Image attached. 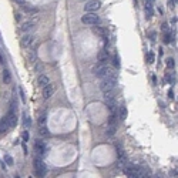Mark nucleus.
<instances>
[{
  "mask_svg": "<svg viewBox=\"0 0 178 178\" xmlns=\"http://www.w3.org/2000/svg\"><path fill=\"white\" fill-rule=\"evenodd\" d=\"M104 103H106L107 107H108L111 111L115 110V97H114L113 90H110V91H106V93H104Z\"/></svg>",
  "mask_w": 178,
  "mask_h": 178,
  "instance_id": "5",
  "label": "nucleus"
},
{
  "mask_svg": "<svg viewBox=\"0 0 178 178\" xmlns=\"http://www.w3.org/2000/svg\"><path fill=\"white\" fill-rule=\"evenodd\" d=\"M20 19H22V14H20V13H17V14H16V20H17V22H20Z\"/></svg>",
  "mask_w": 178,
  "mask_h": 178,
  "instance_id": "34",
  "label": "nucleus"
},
{
  "mask_svg": "<svg viewBox=\"0 0 178 178\" xmlns=\"http://www.w3.org/2000/svg\"><path fill=\"white\" fill-rule=\"evenodd\" d=\"M101 9V1L100 0H88L86 4H84V10L87 13H96Z\"/></svg>",
  "mask_w": 178,
  "mask_h": 178,
  "instance_id": "3",
  "label": "nucleus"
},
{
  "mask_svg": "<svg viewBox=\"0 0 178 178\" xmlns=\"http://www.w3.org/2000/svg\"><path fill=\"white\" fill-rule=\"evenodd\" d=\"M36 23H37V17L32 19V20H27L26 23H23V24H22V27H20V32H23V33H29V32L34 30Z\"/></svg>",
  "mask_w": 178,
  "mask_h": 178,
  "instance_id": "8",
  "label": "nucleus"
},
{
  "mask_svg": "<svg viewBox=\"0 0 178 178\" xmlns=\"http://www.w3.org/2000/svg\"><path fill=\"white\" fill-rule=\"evenodd\" d=\"M50 83V78L47 77V76H44V74H41V76H38V80H37V86L38 87H46L47 84Z\"/></svg>",
  "mask_w": 178,
  "mask_h": 178,
  "instance_id": "13",
  "label": "nucleus"
},
{
  "mask_svg": "<svg viewBox=\"0 0 178 178\" xmlns=\"http://www.w3.org/2000/svg\"><path fill=\"white\" fill-rule=\"evenodd\" d=\"M114 123H115V115L111 114V115H110V125H114Z\"/></svg>",
  "mask_w": 178,
  "mask_h": 178,
  "instance_id": "32",
  "label": "nucleus"
},
{
  "mask_svg": "<svg viewBox=\"0 0 178 178\" xmlns=\"http://www.w3.org/2000/svg\"><path fill=\"white\" fill-rule=\"evenodd\" d=\"M107 60H108V53H107V50H104V51L100 53V56H98V61H100L101 64H104Z\"/></svg>",
  "mask_w": 178,
  "mask_h": 178,
  "instance_id": "19",
  "label": "nucleus"
},
{
  "mask_svg": "<svg viewBox=\"0 0 178 178\" xmlns=\"http://www.w3.org/2000/svg\"><path fill=\"white\" fill-rule=\"evenodd\" d=\"M123 171H124V174H125L127 177H130V178L142 177L141 168H140L138 165H136V164H125L124 168H123Z\"/></svg>",
  "mask_w": 178,
  "mask_h": 178,
  "instance_id": "1",
  "label": "nucleus"
},
{
  "mask_svg": "<svg viewBox=\"0 0 178 178\" xmlns=\"http://www.w3.org/2000/svg\"><path fill=\"white\" fill-rule=\"evenodd\" d=\"M150 1H154V0H150Z\"/></svg>",
  "mask_w": 178,
  "mask_h": 178,
  "instance_id": "39",
  "label": "nucleus"
},
{
  "mask_svg": "<svg viewBox=\"0 0 178 178\" xmlns=\"http://www.w3.org/2000/svg\"><path fill=\"white\" fill-rule=\"evenodd\" d=\"M34 171L38 177H44L47 173V167L41 160H34Z\"/></svg>",
  "mask_w": 178,
  "mask_h": 178,
  "instance_id": "6",
  "label": "nucleus"
},
{
  "mask_svg": "<svg viewBox=\"0 0 178 178\" xmlns=\"http://www.w3.org/2000/svg\"><path fill=\"white\" fill-rule=\"evenodd\" d=\"M111 70L108 66L106 64H100V66H97L96 69H94V74L97 76V77H100V78H103V77H106L107 74H108V71Z\"/></svg>",
  "mask_w": 178,
  "mask_h": 178,
  "instance_id": "9",
  "label": "nucleus"
},
{
  "mask_svg": "<svg viewBox=\"0 0 178 178\" xmlns=\"http://www.w3.org/2000/svg\"><path fill=\"white\" fill-rule=\"evenodd\" d=\"M0 63H3V59H1V56H0Z\"/></svg>",
  "mask_w": 178,
  "mask_h": 178,
  "instance_id": "38",
  "label": "nucleus"
},
{
  "mask_svg": "<svg viewBox=\"0 0 178 178\" xmlns=\"http://www.w3.org/2000/svg\"><path fill=\"white\" fill-rule=\"evenodd\" d=\"M16 1H17V3H23V0H16Z\"/></svg>",
  "mask_w": 178,
  "mask_h": 178,
  "instance_id": "36",
  "label": "nucleus"
},
{
  "mask_svg": "<svg viewBox=\"0 0 178 178\" xmlns=\"http://www.w3.org/2000/svg\"><path fill=\"white\" fill-rule=\"evenodd\" d=\"M23 118H24V121H23V123H24V127H26V125L29 127V125H30V118H29V117H27L26 114L23 115Z\"/></svg>",
  "mask_w": 178,
  "mask_h": 178,
  "instance_id": "28",
  "label": "nucleus"
},
{
  "mask_svg": "<svg viewBox=\"0 0 178 178\" xmlns=\"http://www.w3.org/2000/svg\"><path fill=\"white\" fill-rule=\"evenodd\" d=\"M27 59H29V61H32V63L37 61V54H36V50H27Z\"/></svg>",
  "mask_w": 178,
  "mask_h": 178,
  "instance_id": "16",
  "label": "nucleus"
},
{
  "mask_svg": "<svg viewBox=\"0 0 178 178\" xmlns=\"http://www.w3.org/2000/svg\"><path fill=\"white\" fill-rule=\"evenodd\" d=\"M161 30H162V33H170V27H168V24H167V23H162Z\"/></svg>",
  "mask_w": 178,
  "mask_h": 178,
  "instance_id": "26",
  "label": "nucleus"
},
{
  "mask_svg": "<svg viewBox=\"0 0 178 178\" xmlns=\"http://www.w3.org/2000/svg\"><path fill=\"white\" fill-rule=\"evenodd\" d=\"M115 84H117V77H103L100 88H101L103 93H106V91H110V90H114Z\"/></svg>",
  "mask_w": 178,
  "mask_h": 178,
  "instance_id": "2",
  "label": "nucleus"
},
{
  "mask_svg": "<svg viewBox=\"0 0 178 178\" xmlns=\"http://www.w3.org/2000/svg\"><path fill=\"white\" fill-rule=\"evenodd\" d=\"M7 128H9L7 123H6L4 120H0V134H1V133H6V131H7Z\"/></svg>",
  "mask_w": 178,
  "mask_h": 178,
  "instance_id": "21",
  "label": "nucleus"
},
{
  "mask_svg": "<svg viewBox=\"0 0 178 178\" xmlns=\"http://www.w3.org/2000/svg\"><path fill=\"white\" fill-rule=\"evenodd\" d=\"M147 63H150V64H152V63H154V53H151V51H150V53L147 54Z\"/></svg>",
  "mask_w": 178,
  "mask_h": 178,
  "instance_id": "23",
  "label": "nucleus"
},
{
  "mask_svg": "<svg viewBox=\"0 0 178 178\" xmlns=\"http://www.w3.org/2000/svg\"><path fill=\"white\" fill-rule=\"evenodd\" d=\"M170 1H171V3H177V0H170Z\"/></svg>",
  "mask_w": 178,
  "mask_h": 178,
  "instance_id": "37",
  "label": "nucleus"
},
{
  "mask_svg": "<svg viewBox=\"0 0 178 178\" xmlns=\"http://www.w3.org/2000/svg\"><path fill=\"white\" fill-rule=\"evenodd\" d=\"M4 160H6V162H7L9 165H11V164H13V158H11L10 155H6V157H4Z\"/></svg>",
  "mask_w": 178,
  "mask_h": 178,
  "instance_id": "29",
  "label": "nucleus"
},
{
  "mask_svg": "<svg viewBox=\"0 0 178 178\" xmlns=\"http://www.w3.org/2000/svg\"><path fill=\"white\" fill-rule=\"evenodd\" d=\"M36 71H37V73H38V71H40V73L43 71V64H41V63H37V64H36Z\"/></svg>",
  "mask_w": 178,
  "mask_h": 178,
  "instance_id": "31",
  "label": "nucleus"
},
{
  "mask_svg": "<svg viewBox=\"0 0 178 178\" xmlns=\"http://www.w3.org/2000/svg\"><path fill=\"white\" fill-rule=\"evenodd\" d=\"M118 118L120 120H125L127 118V108L124 106L120 107V114H118Z\"/></svg>",
  "mask_w": 178,
  "mask_h": 178,
  "instance_id": "20",
  "label": "nucleus"
},
{
  "mask_svg": "<svg viewBox=\"0 0 178 178\" xmlns=\"http://www.w3.org/2000/svg\"><path fill=\"white\" fill-rule=\"evenodd\" d=\"M46 118H47V115H46V113H44V114L38 118V124H40V125H46V121H47Z\"/></svg>",
  "mask_w": 178,
  "mask_h": 178,
  "instance_id": "24",
  "label": "nucleus"
},
{
  "mask_svg": "<svg viewBox=\"0 0 178 178\" xmlns=\"http://www.w3.org/2000/svg\"><path fill=\"white\" fill-rule=\"evenodd\" d=\"M3 81H4V84H10V81H11V74H10L9 70L3 71Z\"/></svg>",
  "mask_w": 178,
  "mask_h": 178,
  "instance_id": "17",
  "label": "nucleus"
},
{
  "mask_svg": "<svg viewBox=\"0 0 178 178\" xmlns=\"http://www.w3.org/2000/svg\"><path fill=\"white\" fill-rule=\"evenodd\" d=\"M34 148H36V151L40 154V155H43V154H46V151H47V147H46V144L43 141H36V144H34Z\"/></svg>",
  "mask_w": 178,
  "mask_h": 178,
  "instance_id": "12",
  "label": "nucleus"
},
{
  "mask_svg": "<svg viewBox=\"0 0 178 178\" xmlns=\"http://www.w3.org/2000/svg\"><path fill=\"white\" fill-rule=\"evenodd\" d=\"M94 33H98V34H104V29H101V27H96V29H94Z\"/></svg>",
  "mask_w": 178,
  "mask_h": 178,
  "instance_id": "30",
  "label": "nucleus"
},
{
  "mask_svg": "<svg viewBox=\"0 0 178 178\" xmlns=\"http://www.w3.org/2000/svg\"><path fill=\"white\" fill-rule=\"evenodd\" d=\"M34 41H36L34 34L26 33V34L22 37V41H20V44H22V47H24V49H29V47H32V46H33V43H34Z\"/></svg>",
  "mask_w": 178,
  "mask_h": 178,
  "instance_id": "7",
  "label": "nucleus"
},
{
  "mask_svg": "<svg viewBox=\"0 0 178 178\" xmlns=\"http://www.w3.org/2000/svg\"><path fill=\"white\" fill-rule=\"evenodd\" d=\"M145 13H147V19H151L152 16V4L150 0H145Z\"/></svg>",
  "mask_w": 178,
  "mask_h": 178,
  "instance_id": "15",
  "label": "nucleus"
},
{
  "mask_svg": "<svg viewBox=\"0 0 178 178\" xmlns=\"http://www.w3.org/2000/svg\"><path fill=\"white\" fill-rule=\"evenodd\" d=\"M22 138H23L24 142L29 141V133H27V131H23V133H22Z\"/></svg>",
  "mask_w": 178,
  "mask_h": 178,
  "instance_id": "27",
  "label": "nucleus"
},
{
  "mask_svg": "<svg viewBox=\"0 0 178 178\" xmlns=\"http://www.w3.org/2000/svg\"><path fill=\"white\" fill-rule=\"evenodd\" d=\"M4 121L7 123V125H9V128L10 127H16V124H17V117H16V114H14V111H10L7 115H6V118H4Z\"/></svg>",
  "mask_w": 178,
  "mask_h": 178,
  "instance_id": "11",
  "label": "nucleus"
},
{
  "mask_svg": "<svg viewBox=\"0 0 178 178\" xmlns=\"http://www.w3.org/2000/svg\"><path fill=\"white\" fill-rule=\"evenodd\" d=\"M54 90H56L54 86H53L51 83H49L46 87H43V98H44V100H49V98L54 94Z\"/></svg>",
  "mask_w": 178,
  "mask_h": 178,
  "instance_id": "10",
  "label": "nucleus"
},
{
  "mask_svg": "<svg viewBox=\"0 0 178 178\" xmlns=\"http://www.w3.org/2000/svg\"><path fill=\"white\" fill-rule=\"evenodd\" d=\"M114 133H115V127L114 125H110L107 128V136H114Z\"/></svg>",
  "mask_w": 178,
  "mask_h": 178,
  "instance_id": "25",
  "label": "nucleus"
},
{
  "mask_svg": "<svg viewBox=\"0 0 178 178\" xmlns=\"http://www.w3.org/2000/svg\"><path fill=\"white\" fill-rule=\"evenodd\" d=\"M125 164H127V157H125V154L118 155V160H117V168H118V170H123Z\"/></svg>",
  "mask_w": 178,
  "mask_h": 178,
  "instance_id": "14",
  "label": "nucleus"
},
{
  "mask_svg": "<svg viewBox=\"0 0 178 178\" xmlns=\"http://www.w3.org/2000/svg\"><path fill=\"white\" fill-rule=\"evenodd\" d=\"M50 134V131L47 130V127L46 125H40V128H38V136L40 137H47Z\"/></svg>",
  "mask_w": 178,
  "mask_h": 178,
  "instance_id": "18",
  "label": "nucleus"
},
{
  "mask_svg": "<svg viewBox=\"0 0 178 178\" xmlns=\"http://www.w3.org/2000/svg\"><path fill=\"white\" fill-rule=\"evenodd\" d=\"M167 67L168 69H174L175 67V60L174 59H168L167 60Z\"/></svg>",
  "mask_w": 178,
  "mask_h": 178,
  "instance_id": "22",
  "label": "nucleus"
},
{
  "mask_svg": "<svg viewBox=\"0 0 178 178\" xmlns=\"http://www.w3.org/2000/svg\"><path fill=\"white\" fill-rule=\"evenodd\" d=\"M113 61H114V66H115V67H120V60H118V57H114Z\"/></svg>",
  "mask_w": 178,
  "mask_h": 178,
  "instance_id": "33",
  "label": "nucleus"
},
{
  "mask_svg": "<svg viewBox=\"0 0 178 178\" xmlns=\"http://www.w3.org/2000/svg\"><path fill=\"white\" fill-rule=\"evenodd\" d=\"M81 22L84 24H88V26H96L100 22V19H98V16L96 13H87V14H84L81 17Z\"/></svg>",
  "mask_w": 178,
  "mask_h": 178,
  "instance_id": "4",
  "label": "nucleus"
},
{
  "mask_svg": "<svg viewBox=\"0 0 178 178\" xmlns=\"http://www.w3.org/2000/svg\"><path fill=\"white\" fill-rule=\"evenodd\" d=\"M171 23H173V24H177V17H173V20H171Z\"/></svg>",
  "mask_w": 178,
  "mask_h": 178,
  "instance_id": "35",
  "label": "nucleus"
}]
</instances>
